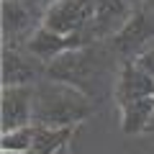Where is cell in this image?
Here are the masks:
<instances>
[{
    "instance_id": "obj_5",
    "label": "cell",
    "mask_w": 154,
    "mask_h": 154,
    "mask_svg": "<svg viewBox=\"0 0 154 154\" xmlns=\"http://www.w3.org/2000/svg\"><path fill=\"white\" fill-rule=\"evenodd\" d=\"M46 77V64L28 54L26 49H18L16 44L3 46V88L13 85H36Z\"/></svg>"
},
{
    "instance_id": "obj_16",
    "label": "cell",
    "mask_w": 154,
    "mask_h": 154,
    "mask_svg": "<svg viewBox=\"0 0 154 154\" xmlns=\"http://www.w3.org/2000/svg\"><path fill=\"white\" fill-rule=\"evenodd\" d=\"M144 8H146V11L154 16V0H144Z\"/></svg>"
},
{
    "instance_id": "obj_7",
    "label": "cell",
    "mask_w": 154,
    "mask_h": 154,
    "mask_svg": "<svg viewBox=\"0 0 154 154\" xmlns=\"http://www.w3.org/2000/svg\"><path fill=\"white\" fill-rule=\"evenodd\" d=\"M131 13L134 8L126 0H95L93 18H90V26H88V38L90 41H110L126 26Z\"/></svg>"
},
{
    "instance_id": "obj_3",
    "label": "cell",
    "mask_w": 154,
    "mask_h": 154,
    "mask_svg": "<svg viewBox=\"0 0 154 154\" xmlns=\"http://www.w3.org/2000/svg\"><path fill=\"white\" fill-rule=\"evenodd\" d=\"M152 41H154V16L141 5V8H134L126 26L110 38V46L118 54V59L123 62V59H134Z\"/></svg>"
},
{
    "instance_id": "obj_15",
    "label": "cell",
    "mask_w": 154,
    "mask_h": 154,
    "mask_svg": "<svg viewBox=\"0 0 154 154\" xmlns=\"http://www.w3.org/2000/svg\"><path fill=\"white\" fill-rule=\"evenodd\" d=\"M23 3H28V5L33 8V11H38L41 16H44V11H46V5H49L51 0H23Z\"/></svg>"
},
{
    "instance_id": "obj_2",
    "label": "cell",
    "mask_w": 154,
    "mask_h": 154,
    "mask_svg": "<svg viewBox=\"0 0 154 154\" xmlns=\"http://www.w3.org/2000/svg\"><path fill=\"white\" fill-rule=\"evenodd\" d=\"M95 100L88 93L57 80H38L33 85V123L41 126H80L95 116Z\"/></svg>"
},
{
    "instance_id": "obj_8",
    "label": "cell",
    "mask_w": 154,
    "mask_h": 154,
    "mask_svg": "<svg viewBox=\"0 0 154 154\" xmlns=\"http://www.w3.org/2000/svg\"><path fill=\"white\" fill-rule=\"evenodd\" d=\"M33 123V85L3 88L0 98V131H13Z\"/></svg>"
},
{
    "instance_id": "obj_10",
    "label": "cell",
    "mask_w": 154,
    "mask_h": 154,
    "mask_svg": "<svg viewBox=\"0 0 154 154\" xmlns=\"http://www.w3.org/2000/svg\"><path fill=\"white\" fill-rule=\"evenodd\" d=\"M149 95H154V77L144 67H139L134 59H123L113 82L116 105L126 103V100H136V98H149Z\"/></svg>"
},
{
    "instance_id": "obj_14",
    "label": "cell",
    "mask_w": 154,
    "mask_h": 154,
    "mask_svg": "<svg viewBox=\"0 0 154 154\" xmlns=\"http://www.w3.org/2000/svg\"><path fill=\"white\" fill-rule=\"evenodd\" d=\"M134 62H136L139 67H144V69H146L149 75L154 77V41L146 46V49H141V51H139V54L134 57Z\"/></svg>"
},
{
    "instance_id": "obj_19",
    "label": "cell",
    "mask_w": 154,
    "mask_h": 154,
    "mask_svg": "<svg viewBox=\"0 0 154 154\" xmlns=\"http://www.w3.org/2000/svg\"><path fill=\"white\" fill-rule=\"evenodd\" d=\"M3 154H28V152H3Z\"/></svg>"
},
{
    "instance_id": "obj_4",
    "label": "cell",
    "mask_w": 154,
    "mask_h": 154,
    "mask_svg": "<svg viewBox=\"0 0 154 154\" xmlns=\"http://www.w3.org/2000/svg\"><path fill=\"white\" fill-rule=\"evenodd\" d=\"M82 44H90V38L85 33H59V31H51L49 26L38 23V28L26 38V44H21L28 54H33L36 59H41L44 64L54 62L59 54L69 49H77Z\"/></svg>"
},
{
    "instance_id": "obj_12",
    "label": "cell",
    "mask_w": 154,
    "mask_h": 154,
    "mask_svg": "<svg viewBox=\"0 0 154 154\" xmlns=\"http://www.w3.org/2000/svg\"><path fill=\"white\" fill-rule=\"evenodd\" d=\"M75 139V126H41L33 123V146L28 154H59Z\"/></svg>"
},
{
    "instance_id": "obj_6",
    "label": "cell",
    "mask_w": 154,
    "mask_h": 154,
    "mask_svg": "<svg viewBox=\"0 0 154 154\" xmlns=\"http://www.w3.org/2000/svg\"><path fill=\"white\" fill-rule=\"evenodd\" d=\"M90 18H93V8L85 5L82 0H51L41 16V23L59 33H85L88 36Z\"/></svg>"
},
{
    "instance_id": "obj_1",
    "label": "cell",
    "mask_w": 154,
    "mask_h": 154,
    "mask_svg": "<svg viewBox=\"0 0 154 154\" xmlns=\"http://www.w3.org/2000/svg\"><path fill=\"white\" fill-rule=\"evenodd\" d=\"M118 67H121V59L113 51L110 41H90V44L69 49L59 54L54 62H49L46 77L82 90L98 103L103 88L113 90Z\"/></svg>"
},
{
    "instance_id": "obj_9",
    "label": "cell",
    "mask_w": 154,
    "mask_h": 154,
    "mask_svg": "<svg viewBox=\"0 0 154 154\" xmlns=\"http://www.w3.org/2000/svg\"><path fill=\"white\" fill-rule=\"evenodd\" d=\"M41 23L36 13L23 0H3V44H26V38Z\"/></svg>"
},
{
    "instance_id": "obj_17",
    "label": "cell",
    "mask_w": 154,
    "mask_h": 154,
    "mask_svg": "<svg viewBox=\"0 0 154 154\" xmlns=\"http://www.w3.org/2000/svg\"><path fill=\"white\" fill-rule=\"evenodd\" d=\"M126 3H128L131 8H141V5H144V0H126Z\"/></svg>"
},
{
    "instance_id": "obj_18",
    "label": "cell",
    "mask_w": 154,
    "mask_h": 154,
    "mask_svg": "<svg viewBox=\"0 0 154 154\" xmlns=\"http://www.w3.org/2000/svg\"><path fill=\"white\" fill-rule=\"evenodd\" d=\"M59 154H72V149H69V146H64V149H62Z\"/></svg>"
},
{
    "instance_id": "obj_13",
    "label": "cell",
    "mask_w": 154,
    "mask_h": 154,
    "mask_svg": "<svg viewBox=\"0 0 154 154\" xmlns=\"http://www.w3.org/2000/svg\"><path fill=\"white\" fill-rule=\"evenodd\" d=\"M0 146L3 152H31L33 146V123L31 126H21L13 131L0 134Z\"/></svg>"
},
{
    "instance_id": "obj_11",
    "label": "cell",
    "mask_w": 154,
    "mask_h": 154,
    "mask_svg": "<svg viewBox=\"0 0 154 154\" xmlns=\"http://www.w3.org/2000/svg\"><path fill=\"white\" fill-rule=\"evenodd\" d=\"M118 113H121V131L126 136L154 131V95L126 100L118 105Z\"/></svg>"
}]
</instances>
